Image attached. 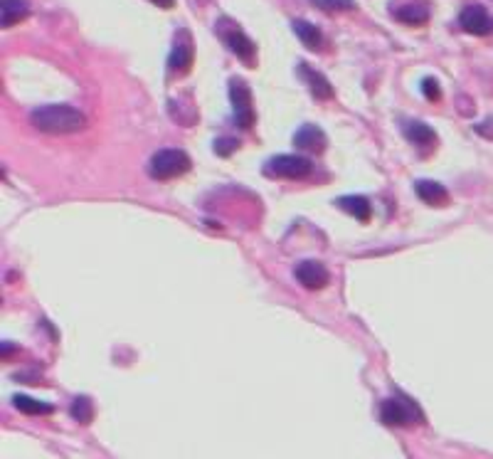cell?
<instances>
[{"instance_id":"cell-1","label":"cell","mask_w":493,"mask_h":459,"mask_svg":"<svg viewBox=\"0 0 493 459\" xmlns=\"http://www.w3.org/2000/svg\"><path fill=\"white\" fill-rule=\"evenodd\" d=\"M32 124H35L37 131L42 134H52V136H62V134H77L87 126V116L79 109H74L72 104H45L32 109L30 114Z\"/></svg>"},{"instance_id":"cell-2","label":"cell","mask_w":493,"mask_h":459,"mask_svg":"<svg viewBox=\"0 0 493 459\" xmlns=\"http://www.w3.org/2000/svg\"><path fill=\"white\" fill-rule=\"evenodd\" d=\"M380 420L390 428H410V425H422L424 423V412L420 410L412 397L402 395V393H394L392 397L383 400L380 405Z\"/></svg>"},{"instance_id":"cell-3","label":"cell","mask_w":493,"mask_h":459,"mask_svg":"<svg viewBox=\"0 0 493 459\" xmlns=\"http://www.w3.org/2000/svg\"><path fill=\"white\" fill-rule=\"evenodd\" d=\"M187 168H190V156L180 148H161L148 161V173L156 181H171V178L183 176Z\"/></svg>"},{"instance_id":"cell-4","label":"cell","mask_w":493,"mask_h":459,"mask_svg":"<svg viewBox=\"0 0 493 459\" xmlns=\"http://www.w3.org/2000/svg\"><path fill=\"white\" fill-rule=\"evenodd\" d=\"M217 35H220V40L227 45L229 52L237 55V57L242 59L244 64H255L257 62L255 42L244 35V32L239 30V27L234 25L232 20H227V17H220V20H217Z\"/></svg>"},{"instance_id":"cell-5","label":"cell","mask_w":493,"mask_h":459,"mask_svg":"<svg viewBox=\"0 0 493 459\" xmlns=\"http://www.w3.org/2000/svg\"><path fill=\"white\" fill-rule=\"evenodd\" d=\"M313 163L306 156H296V153H286V156H274L269 163H264V173L274 178H286V181H301V178L311 176Z\"/></svg>"},{"instance_id":"cell-6","label":"cell","mask_w":493,"mask_h":459,"mask_svg":"<svg viewBox=\"0 0 493 459\" xmlns=\"http://www.w3.org/2000/svg\"><path fill=\"white\" fill-rule=\"evenodd\" d=\"M229 101L234 109V126L237 129H250L255 124V106H252V92L250 84L234 77L229 82Z\"/></svg>"},{"instance_id":"cell-7","label":"cell","mask_w":493,"mask_h":459,"mask_svg":"<svg viewBox=\"0 0 493 459\" xmlns=\"http://www.w3.org/2000/svg\"><path fill=\"white\" fill-rule=\"evenodd\" d=\"M459 25H462V30L469 32V35H478V37L493 35V17L488 15L486 8L478 6V3L464 6V10L459 13Z\"/></svg>"},{"instance_id":"cell-8","label":"cell","mask_w":493,"mask_h":459,"mask_svg":"<svg viewBox=\"0 0 493 459\" xmlns=\"http://www.w3.org/2000/svg\"><path fill=\"white\" fill-rule=\"evenodd\" d=\"M192 37L190 32L185 30H178L176 37H173V50H171V57H168V69L173 74H185L187 69L192 67Z\"/></svg>"},{"instance_id":"cell-9","label":"cell","mask_w":493,"mask_h":459,"mask_svg":"<svg viewBox=\"0 0 493 459\" xmlns=\"http://www.w3.org/2000/svg\"><path fill=\"white\" fill-rule=\"evenodd\" d=\"M294 277H296V282L301 284V287L311 289V292H318V289H323L328 282H331V274H328V269L321 264V262H316V260L301 262V264L294 269Z\"/></svg>"},{"instance_id":"cell-10","label":"cell","mask_w":493,"mask_h":459,"mask_svg":"<svg viewBox=\"0 0 493 459\" xmlns=\"http://www.w3.org/2000/svg\"><path fill=\"white\" fill-rule=\"evenodd\" d=\"M294 146L308 153H321L326 148V134L316 124H303L294 134Z\"/></svg>"},{"instance_id":"cell-11","label":"cell","mask_w":493,"mask_h":459,"mask_svg":"<svg viewBox=\"0 0 493 459\" xmlns=\"http://www.w3.org/2000/svg\"><path fill=\"white\" fill-rule=\"evenodd\" d=\"M402 131H405L407 141H410L417 151L436 146V131L431 129L429 124H424V121H407V124L402 126Z\"/></svg>"},{"instance_id":"cell-12","label":"cell","mask_w":493,"mask_h":459,"mask_svg":"<svg viewBox=\"0 0 493 459\" xmlns=\"http://www.w3.org/2000/svg\"><path fill=\"white\" fill-rule=\"evenodd\" d=\"M299 77L306 82V87L311 89V94L316 97V99H331V97H333L331 82H328V79L323 77L321 72H316L311 64H306V62L299 64Z\"/></svg>"},{"instance_id":"cell-13","label":"cell","mask_w":493,"mask_h":459,"mask_svg":"<svg viewBox=\"0 0 493 459\" xmlns=\"http://www.w3.org/2000/svg\"><path fill=\"white\" fill-rule=\"evenodd\" d=\"M392 17L405 25H424L429 20V8L427 3H405V6H392Z\"/></svg>"},{"instance_id":"cell-14","label":"cell","mask_w":493,"mask_h":459,"mask_svg":"<svg viewBox=\"0 0 493 459\" xmlns=\"http://www.w3.org/2000/svg\"><path fill=\"white\" fill-rule=\"evenodd\" d=\"M415 193H417V198L424 200L427 205H434V208L449 203V190L436 181H417Z\"/></svg>"},{"instance_id":"cell-15","label":"cell","mask_w":493,"mask_h":459,"mask_svg":"<svg viewBox=\"0 0 493 459\" xmlns=\"http://www.w3.org/2000/svg\"><path fill=\"white\" fill-rule=\"evenodd\" d=\"M30 15V6L25 0H0V22L3 27H13Z\"/></svg>"},{"instance_id":"cell-16","label":"cell","mask_w":493,"mask_h":459,"mask_svg":"<svg viewBox=\"0 0 493 459\" xmlns=\"http://www.w3.org/2000/svg\"><path fill=\"white\" fill-rule=\"evenodd\" d=\"M336 205L343 210V213H350L355 220H360V223H368V220L373 218L370 200L363 198V195H345V198H338Z\"/></svg>"},{"instance_id":"cell-17","label":"cell","mask_w":493,"mask_h":459,"mask_svg":"<svg viewBox=\"0 0 493 459\" xmlns=\"http://www.w3.org/2000/svg\"><path fill=\"white\" fill-rule=\"evenodd\" d=\"M294 32H296V37H299V40H301L308 50H313V52H318V50H321L323 35H321V30L313 25V22L294 20Z\"/></svg>"},{"instance_id":"cell-18","label":"cell","mask_w":493,"mask_h":459,"mask_svg":"<svg viewBox=\"0 0 493 459\" xmlns=\"http://www.w3.org/2000/svg\"><path fill=\"white\" fill-rule=\"evenodd\" d=\"M13 405H15L20 412H25V415H47V412L55 410L50 402H40V400H35V397L20 395V393L13 395Z\"/></svg>"},{"instance_id":"cell-19","label":"cell","mask_w":493,"mask_h":459,"mask_svg":"<svg viewBox=\"0 0 493 459\" xmlns=\"http://www.w3.org/2000/svg\"><path fill=\"white\" fill-rule=\"evenodd\" d=\"M72 418L77 420V423H82V425H87L89 420H92V400H89V397H84V395H79L77 400L72 402Z\"/></svg>"},{"instance_id":"cell-20","label":"cell","mask_w":493,"mask_h":459,"mask_svg":"<svg viewBox=\"0 0 493 459\" xmlns=\"http://www.w3.org/2000/svg\"><path fill=\"white\" fill-rule=\"evenodd\" d=\"M321 10H328V13H343V10H353L355 8V0H313Z\"/></svg>"},{"instance_id":"cell-21","label":"cell","mask_w":493,"mask_h":459,"mask_svg":"<svg viewBox=\"0 0 493 459\" xmlns=\"http://www.w3.org/2000/svg\"><path fill=\"white\" fill-rule=\"evenodd\" d=\"M237 146H239L237 139H217V141H215V153H217V156H229V153L237 151Z\"/></svg>"},{"instance_id":"cell-22","label":"cell","mask_w":493,"mask_h":459,"mask_svg":"<svg viewBox=\"0 0 493 459\" xmlns=\"http://www.w3.org/2000/svg\"><path fill=\"white\" fill-rule=\"evenodd\" d=\"M422 92H424L427 99L436 101L439 99V82H436L434 77H427L424 82H422Z\"/></svg>"},{"instance_id":"cell-23","label":"cell","mask_w":493,"mask_h":459,"mask_svg":"<svg viewBox=\"0 0 493 459\" xmlns=\"http://www.w3.org/2000/svg\"><path fill=\"white\" fill-rule=\"evenodd\" d=\"M13 351H15V344L13 341H3V355L13 353Z\"/></svg>"}]
</instances>
